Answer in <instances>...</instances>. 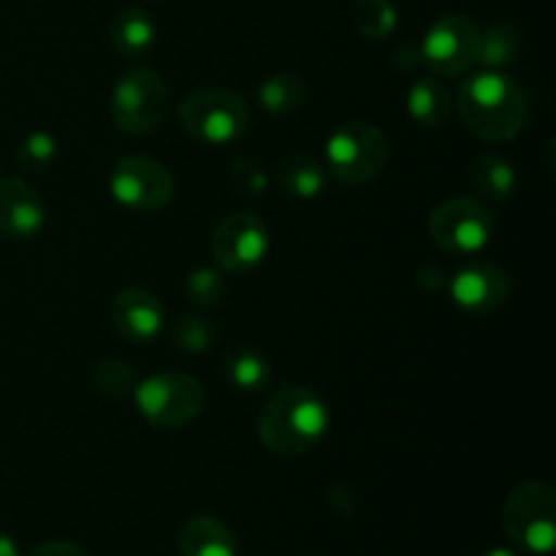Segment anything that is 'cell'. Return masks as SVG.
Segmentation results:
<instances>
[{"label":"cell","mask_w":556,"mask_h":556,"mask_svg":"<svg viewBox=\"0 0 556 556\" xmlns=\"http://www.w3.org/2000/svg\"><path fill=\"white\" fill-rule=\"evenodd\" d=\"M331 427V413L318 394L302 386H282L258 418L261 443L277 456H304L318 448Z\"/></svg>","instance_id":"6da1fadb"},{"label":"cell","mask_w":556,"mask_h":556,"mask_svg":"<svg viewBox=\"0 0 556 556\" xmlns=\"http://www.w3.org/2000/svg\"><path fill=\"white\" fill-rule=\"evenodd\" d=\"M465 128L483 141H510L525 130L527 96L503 71H483L459 90Z\"/></svg>","instance_id":"7a4b0ae2"},{"label":"cell","mask_w":556,"mask_h":556,"mask_svg":"<svg viewBox=\"0 0 556 556\" xmlns=\"http://www.w3.org/2000/svg\"><path fill=\"white\" fill-rule=\"evenodd\" d=\"M389 161V139L369 119H351L326 144V172L340 185L356 188L378 177Z\"/></svg>","instance_id":"3957f363"},{"label":"cell","mask_w":556,"mask_h":556,"mask_svg":"<svg viewBox=\"0 0 556 556\" xmlns=\"http://www.w3.org/2000/svg\"><path fill=\"white\" fill-rule=\"evenodd\" d=\"M134 400L150 427L174 432L188 427L204 410L206 391L193 375L161 372L136 383Z\"/></svg>","instance_id":"277c9868"},{"label":"cell","mask_w":556,"mask_h":556,"mask_svg":"<svg viewBox=\"0 0 556 556\" xmlns=\"http://www.w3.org/2000/svg\"><path fill=\"white\" fill-rule=\"evenodd\" d=\"M503 530L514 546L552 554L556 543V494L546 481H525L503 505Z\"/></svg>","instance_id":"5b68a950"},{"label":"cell","mask_w":556,"mask_h":556,"mask_svg":"<svg viewBox=\"0 0 556 556\" xmlns=\"http://www.w3.org/2000/svg\"><path fill=\"white\" fill-rule=\"evenodd\" d=\"M248 103L239 92L223 90V87H206L195 90L179 103V123L204 144L223 147L242 139L248 130Z\"/></svg>","instance_id":"8992f818"},{"label":"cell","mask_w":556,"mask_h":556,"mask_svg":"<svg viewBox=\"0 0 556 556\" xmlns=\"http://www.w3.org/2000/svg\"><path fill=\"white\" fill-rule=\"evenodd\" d=\"M168 112V87L152 68H130L112 92V119L123 134L141 136L161 125Z\"/></svg>","instance_id":"52a82bcc"},{"label":"cell","mask_w":556,"mask_h":556,"mask_svg":"<svg viewBox=\"0 0 556 556\" xmlns=\"http://www.w3.org/2000/svg\"><path fill=\"white\" fill-rule=\"evenodd\" d=\"M494 217L481 201L456 195L434 206L429 215V237L448 255H476L492 242Z\"/></svg>","instance_id":"ba28073f"},{"label":"cell","mask_w":556,"mask_h":556,"mask_svg":"<svg viewBox=\"0 0 556 556\" xmlns=\"http://www.w3.org/2000/svg\"><path fill=\"white\" fill-rule=\"evenodd\" d=\"M210 248L226 275H248L264 264L271 239L258 215L239 210L217 223Z\"/></svg>","instance_id":"9c48e42d"},{"label":"cell","mask_w":556,"mask_h":556,"mask_svg":"<svg viewBox=\"0 0 556 556\" xmlns=\"http://www.w3.org/2000/svg\"><path fill=\"white\" fill-rule=\"evenodd\" d=\"M112 195L125 210L150 215L163 210L174 195V177L161 161L147 155H128L114 166Z\"/></svg>","instance_id":"30bf717a"},{"label":"cell","mask_w":556,"mask_h":556,"mask_svg":"<svg viewBox=\"0 0 556 556\" xmlns=\"http://www.w3.org/2000/svg\"><path fill=\"white\" fill-rule=\"evenodd\" d=\"M481 30L465 14H445L427 30L421 41V60L438 76H459L478 60Z\"/></svg>","instance_id":"8fae6325"},{"label":"cell","mask_w":556,"mask_h":556,"mask_svg":"<svg viewBox=\"0 0 556 556\" xmlns=\"http://www.w3.org/2000/svg\"><path fill=\"white\" fill-rule=\"evenodd\" d=\"M448 293L456 307L472 315L497 313L510 293V280L503 266L492 261H472L462 266L448 282Z\"/></svg>","instance_id":"7c38bea8"},{"label":"cell","mask_w":556,"mask_h":556,"mask_svg":"<svg viewBox=\"0 0 556 556\" xmlns=\"http://www.w3.org/2000/svg\"><path fill=\"white\" fill-rule=\"evenodd\" d=\"M112 324L134 345L157 340L166 324V309L155 293L144 288H125L112 302Z\"/></svg>","instance_id":"4fadbf2b"},{"label":"cell","mask_w":556,"mask_h":556,"mask_svg":"<svg viewBox=\"0 0 556 556\" xmlns=\"http://www.w3.org/2000/svg\"><path fill=\"white\" fill-rule=\"evenodd\" d=\"M47 223V206L38 190L25 179L0 182V233L9 239H30Z\"/></svg>","instance_id":"5bb4252c"},{"label":"cell","mask_w":556,"mask_h":556,"mask_svg":"<svg viewBox=\"0 0 556 556\" xmlns=\"http://www.w3.org/2000/svg\"><path fill=\"white\" fill-rule=\"evenodd\" d=\"M179 556H237V535L226 521L195 514L179 530Z\"/></svg>","instance_id":"9a60e30c"},{"label":"cell","mask_w":556,"mask_h":556,"mask_svg":"<svg viewBox=\"0 0 556 556\" xmlns=\"http://www.w3.org/2000/svg\"><path fill=\"white\" fill-rule=\"evenodd\" d=\"M407 112L421 128H443L448 125L451 112H454V98H451L448 85L440 76H424L413 81L407 92Z\"/></svg>","instance_id":"2e32d148"},{"label":"cell","mask_w":556,"mask_h":556,"mask_svg":"<svg viewBox=\"0 0 556 556\" xmlns=\"http://www.w3.org/2000/svg\"><path fill=\"white\" fill-rule=\"evenodd\" d=\"M326 182H329V172H326L324 163L302 155V152L282 157L280 166H277V185L291 199H315V195L324 193Z\"/></svg>","instance_id":"e0dca14e"},{"label":"cell","mask_w":556,"mask_h":556,"mask_svg":"<svg viewBox=\"0 0 556 556\" xmlns=\"http://www.w3.org/2000/svg\"><path fill=\"white\" fill-rule=\"evenodd\" d=\"M109 36H112L114 49H117L119 54L136 60V58H144V54L155 47L157 27L147 11L125 9L119 11V14H114L112 27H109Z\"/></svg>","instance_id":"ac0fdd59"},{"label":"cell","mask_w":556,"mask_h":556,"mask_svg":"<svg viewBox=\"0 0 556 556\" xmlns=\"http://www.w3.org/2000/svg\"><path fill=\"white\" fill-rule=\"evenodd\" d=\"M521 52V33L519 27L510 22H497L481 33V43H478V60L486 71H503L516 63Z\"/></svg>","instance_id":"d6986e66"},{"label":"cell","mask_w":556,"mask_h":556,"mask_svg":"<svg viewBox=\"0 0 556 556\" xmlns=\"http://www.w3.org/2000/svg\"><path fill=\"white\" fill-rule=\"evenodd\" d=\"M470 179L481 195L492 201H505L514 195L516 188V172L505 157L486 152L478 155L476 163L470 166Z\"/></svg>","instance_id":"ffe728a7"},{"label":"cell","mask_w":556,"mask_h":556,"mask_svg":"<svg viewBox=\"0 0 556 556\" xmlns=\"http://www.w3.org/2000/svg\"><path fill=\"white\" fill-rule=\"evenodd\" d=\"M258 103L264 112L286 117L307 103V87L296 74H275L258 87Z\"/></svg>","instance_id":"44dd1931"},{"label":"cell","mask_w":556,"mask_h":556,"mask_svg":"<svg viewBox=\"0 0 556 556\" xmlns=\"http://www.w3.org/2000/svg\"><path fill=\"white\" fill-rule=\"evenodd\" d=\"M226 378L233 389L255 394L269 386L271 369L269 362L253 348H233L226 356Z\"/></svg>","instance_id":"7402d4cb"},{"label":"cell","mask_w":556,"mask_h":556,"mask_svg":"<svg viewBox=\"0 0 556 556\" xmlns=\"http://www.w3.org/2000/svg\"><path fill=\"white\" fill-rule=\"evenodd\" d=\"M353 16H356L358 33L369 41L389 38L396 27V9L391 0H356Z\"/></svg>","instance_id":"603a6c76"},{"label":"cell","mask_w":556,"mask_h":556,"mask_svg":"<svg viewBox=\"0 0 556 556\" xmlns=\"http://www.w3.org/2000/svg\"><path fill=\"white\" fill-rule=\"evenodd\" d=\"M226 271L223 269H210V266H199L188 275L185 280V293H188L190 302L201 309H215L220 307V302L226 299Z\"/></svg>","instance_id":"cb8c5ba5"},{"label":"cell","mask_w":556,"mask_h":556,"mask_svg":"<svg viewBox=\"0 0 556 556\" xmlns=\"http://www.w3.org/2000/svg\"><path fill=\"white\" fill-rule=\"evenodd\" d=\"M217 329L201 315H182L172 326V342L182 353H204L215 345Z\"/></svg>","instance_id":"d4e9b609"},{"label":"cell","mask_w":556,"mask_h":556,"mask_svg":"<svg viewBox=\"0 0 556 556\" xmlns=\"http://www.w3.org/2000/svg\"><path fill=\"white\" fill-rule=\"evenodd\" d=\"M96 386L101 394L112 396V400H119V396L134 394L136 389V369L134 364L123 362V358H103L101 364L96 367Z\"/></svg>","instance_id":"484cf974"},{"label":"cell","mask_w":556,"mask_h":556,"mask_svg":"<svg viewBox=\"0 0 556 556\" xmlns=\"http://www.w3.org/2000/svg\"><path fill=\"white\" fill-rule=\"evenodd\" d=\"M16 157H20L22 168H27V172H47L58 161V139L49 130H30L20 141Z\"/></svg>","instance_id":"4316f807"},{"label":"cell","mask_w":556,"mask_h":556,"mask_svg":"<svg viewBox=\"0 0 556 556\" xmlns=\"http://www.w3.org/2000/svg\"><path fill=\"white\" fill-rule=\"evenodd\" d=\"M231 182L242 195H264L269 188V172L253 157H237L231 166Z\"/></svg>","instance_id":"83f0119b"},{"label":"cell","mask_w":556,"mask_h":556,"mask_svg":"<svg viewBox=\"0 0 556 556\" xmlns=\"http://www.w3.org/2000/svg\"><path fill=\"white\" fill-rule=\"evenodd\" d=\"M27 556H90L79 543H71V541H47L41 546L33 548Z\"/></svg>","instance_id":"f1b7e54d"},{"label":"cell","mask_w":556,"mask_h":556,"mask_svg":"<svg viewBox=\"0 0 556 556\" xmlns=\"http://www.w3.org/2000/svg\"><path fill=\"white\" fill-rule=\"evenodd\" d=\"M0 556H22L20 543H16L9 532H0Z\"/></svg>","instance_id":"f546056e"},{"label":"cell","mask_w":556,"mask_h":556,"mask_svg":"<svg viewBox=\"0 0 556 556\" xmlns=\"http://www.w3.org/2000/svg\"><path fill=\"white\" fill-rule=\"evenodd\" d=\"M481 556H519V554L510 552V548H489V552H483Z\"/></svg>","instance_id":"4dcf8cb0"}]
</instances>
